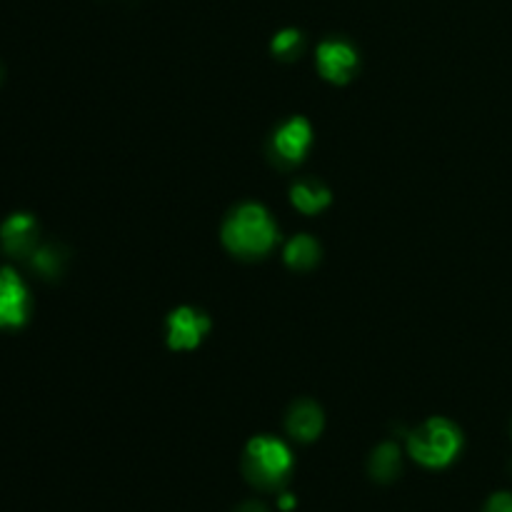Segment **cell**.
I'll use <instances>...</instances> for the list:
<instances>
[{
  "instance_id": "cell-1",
  "label": "cell",
  "mask_w": 512,
  "mask_h": 512,
  "mask_svg": "<svg viewBox=\"0 0 512 512\" xmlns=\"http://www.w3.org/2000/svg\"><path fill=\"white\" fill-rule=\"evenodd\" d=\"M278 240V228L268 210L260 205H240L223 225V243L240 258H260L270 253Z\"/></svg>"
},
{
  "instance_id": "cell-2",
  "label": "cell",
  "mask_w": 512,
  "mask_h": 512,
  "mask_svg": "<svg viewBox=\"0 0 512 512\" xmlns=\"http://www.w3.org/2000/svg\"><path fill=\"white\" fill-rule=\"evenodd\" d=\"M293 473V453L288 445L270 435H258L243 453V475L260 490H280Z\"/></svg>"
},
{
  "instance_id": "cell-3",
  "label": "cell",
  "mask_w": 512,
  "mask_h": 512,
  "mask_svg": "<svg viewBox=\"0 0 512 512\" xmlns=\"http://www.w3.org/2000/svg\"><path fill=\"white\" fill-rule=\"evenodd\" d=\"M463 448V433L455 423L445 418H430L413 430L408 438V453L423 468H448Z\"/></svg>"
},
{
  "instance_id": "cell-4",
  "label": "cell",
  "mask_w": 512,
  "mask_h": 512,
  "mask_svg": "<svg viewBox=\"0 0 512 512\" xmlns=\"http://www.w3.org/2000/svg\"><path fill=\"white\" fill-rule=\"evenodd\" d=\"M30 318V293L13 268H0V328H23Z\"/></svg>"
},
{
  "instance_id": "cell-5",
  "label": "cell",
  "mask_w": 512,
  "mask_h": 512,
  "mask_svg": "<svg viewBox=\"0 0 512 512\" xmlns=\"http://www.w3.org/2000/svg\"><path fill=\"white\" fill-rule=\"evenodd\" d=\"M38 220L30 213H13L0 225V245L13 258H30L38 250Z\"/></svg>"
},
{
  "instance_id": "cell-6",
  "label": "cell",
  "mask_w": 512,
  "mask_h": 512,
  "mask_svg": "<svg viewBox=\"0 0 512 512\" xmlns=\"http://www.w3.org/2000/svg\"><path fill=\"white\" fill-rule=\"evenodd\" d=\"M210 330L208 315L193 308H178L168 318V345L173 350H195Z\"/></svg>"
},
{
  "instance_id": "cell-7",
  "label": "cell",
  "mask_w": 512,
  "mask_h": 512,
  "mask_svg": "<svg viewBox=\"0 0 512 512\" xmlns=\"http://www.w3.org/2000/svg\"><path fill=\"white\" fill-rule=\"evenodd\" d=\"M318 70L330 83H348L358 70V53L345 40H325L318 48Z\"/></svg>"
},
{
  "instance_id": "cell-8",
  "label": "cell",
  "mask_w": 512,
  "mask_h": 512,
  "mask_svg": "<svg viewBox=\"0 0 512 512\" xmlns=\"http://www.w3.org/2000/svg\"><path fill=\"white\" fill-rule=\"evenodd\" d=\"M310 143H313V128L305 118H290L275 133V150L280 158L290 163H300L310 150Z\"/></svg>"
},
{
  "instance_id": "cell-9",
  "label": "cell",
  "mask_w": 512,
  "mask_h": 512,
  "mask_svg": "<svg viewBox=\"0 0 512 512\" xmlns=\"http://www.w3.org/2000/svg\"><path fill=\"white\" fill-rule=\"evenodd\" d=\"M323 410L310 400H300L288 415V433L300 443H313L323 433Z\"/></svg>"
},
{
  "instance_id": "cell-10",
  "label": "cell",
  "mask_w": 512,
  "mask_h": 512,
  "mask_svg": "<svg viewBox=\"0 0 512 512\" xmlns=\"http://www.w3.org/2000/svg\"><path fill=\"white\" fill-rule=\"evenodd\" d=\"M290 200L305 215H315L330 205V190L318 180H300L290 190Z\"/></svg>"
},
{
  "instance_id": "cell-11",
  "label": "cell",
  "mask_w": 512,
  "mask_h": 512,
  "mask_svg": "<svg viewBox=\"0 0 512 512\" xmlns=\"http://www.w3.org/2000/svg\"><path fill=\"white\" fill-rule=\"evenodd\" d=\"M400 473V450L398 445L383 443L373 450L370 455V475L378 483H390V480L398 478Z\"/></svg>"
},
{
  "instance_id": "cell-12",
  "label": "cell",
  "mask_w": 512,
  "mask_h": 512,
  "mask_svg": "<svg viewBox=\"0 0 512 512\" xmlns=\"http://www.w3.org/2000/svg\"><path fill=\"white\" fill-rule=\"evenodd\" d=\"M320 260L318 240L310 235H295L285 248V263L295 270H310Z\"/></svg>"
},
{
  "instance_id": "cell-13",
  "label": "cell",
  "mask_w": 512,
  "mask_h": 512,
  "mask_svg": "<svg viewBox=\"0 0 512 512\" xmlns=\"http://www.w3.org/2000/svg\"><path fill=\"white\" fill-rule=\"evenodd\" d=\"M63 263L65 255L60 253V248H55V245H43V248H38L30 255V265H33L35 273H40L43 278H55V275L63 273Z\"/></svg>"
},
{
  "instance_id": "cell-14",
  "label": "cell",
  "mask_w": 512,
  "mask_h": 512,
  "mask_svg": "<svg viewBox=\"0 0 512 512\" xmlns=\"http://www.w3.org/2000/svg\"><path fill=\"white\" fill-rule=\"evenodd\" d=\"M300 50H303V33H300V30H280L273 38V53L278 55L280 60H293Z\"/></svg>"
},
{
  "instance_id": "cell-15",
  "label": "cell",
  "mask_w": 512,
  "mask_h": 512,
  "mask_svg": "<svg viewBox=\"0 0 512 512\" xmlns=\"http://www.w3.org/2000/svg\"><path fill=\"white\" fill-rule=\"evenodd\" d=\"M483 512H512V493H495L485 503Z\"/></svg>"
},
{
  "instance_id": "cell-16",
  "label": "cell",
  "mask_w": 512,
  "mask_h": 512,
  "mask_svg": "<svg viewBox=\"0 0 512 512\" xmlns=\"http://www.w3.org/2000/svg\"><path fill=\"white\" fill-rule=\"evenodd\" d=\"M278 505H280V510L290 512V510L295 508V505H298V498H295L293 493H280V500H278Z\"/></svg>"
},
{
  "instance_id": "cell-17",
  "label": "cell",
  "mask_w": 512,
  "mask_h": 512,
  "mask_svg": "<svg viewBox=\"0 0 512 512\" xmlns=\"http://www.w3.org/2000/svg\"><path fill=\"white\" fill-rule=\"evenodd\" d=\"M235 512H268L263 503H255V500H250V503H243Z\"/></svg>"
},
{
  "instance_id": "cell-18",
  "label": "cell",
  "mask_w": 512,
  "mask_h": 512,
  "mask_svg": "<svg viewBox=\"0 0 512 512\" xmlns=\"http://www.w3.org/2000/svg\"><path fill=\"white\" fill-rule=\"evenodd\" d=\"M0 80H3V68H0Z\"/></svg>"
}]
</instances>
